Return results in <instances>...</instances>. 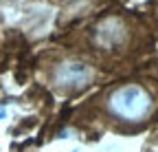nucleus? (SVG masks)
I'll list each match as a JSON object with an SVG mask.
<instances>
[{
	"label": "nucleus",
	"mask_w": 158,
	"mask_h": 152,
	"mask_svg": "<svg viewBox=\"0 0 158 152\" xmlns=\"http://www.w3.org/2000/svg\"><path fill=\"white\" fill-rule=\"evenodd\" d=\"M152 95L138 84H125L110 93L108 108L114 117L123 121H141L152 112Z\"/></svg>",
	"instance_id": "obj_1"
},
{
	"label": "nucleus",
	"mask_w": 158,
	"mask_h": 152,
	"mask_svg": "<svg viewBox=\"0 0 158 152\" xmlns=\"http://www.w3.org/2000/svg\"><path fill=\"white\" fill-rule=\"evenodd\" d=\"M92 80V68L84 62H62L55 68V84L62 88H84L88 82Z\"/></svg>",
	"instance_id": "obj_2"
},
{
	"label": "nucleus",
	"mask_w": 158,
	"mask_h": 152,
	"mask_svg": "<svg viewBox=\"0 0 158 152\" xmlns=\"http://www.w3.org/2000/svg\"><path fill=\"white\" fill-rule=\"evenodd\" d=\"M123 35H125L123 24H121V20H116V18H108V20L99 27V31H97L99 42L106 44V46H112V44H116V42H121Z\"/></svg>",
	"instance_id": "obj_3"
}]
</instances>
